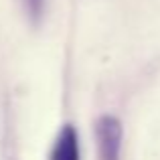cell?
Segmentation results:
<instances>
[{"instance_id":"obj_3","label":"cell","mask_w":160,"mask_h":160,"mask_svg":"<svg viewBox=\"0 0 160 160\" xmlns=\"http://www.w3.org/2000/svg\"><path fill=\"white\" fill-rule=\"evenodd\" d=\"M24 2V8H27V12L32 16L35 20L41 18V14H43V4L45 0H22Z\"/></svg>"},{"instance_id":"obj_1","label":"cell","mask_w":160,"mask_h":160,"mask_svg":"<svg viewBox=\"0 0 160 160\" xmlns=\"http://www.w3.org/2000/svg\"><path fill=\"white\" fill-rule=\"evenodd\" d=\"M95 140H98V156L99 160H120L122 156V140L124 128L116 116L98 118L95 122Z\"/></svg>"},{"instance_id":"obj_2","label":"cell","mask_w":160,"mask_h":160,"mask_svg":"<svg viewBox=\"0 0 160 160\" xmlns=\"http://www.w3.org/2000/svg\"><path fill=\"white\" fill-rule=\"evenodd\" d=\"M49 160H81L79 158V134L75 126L65 124L59 130Z\"/></svg>"}]
</instances>
